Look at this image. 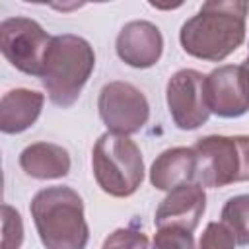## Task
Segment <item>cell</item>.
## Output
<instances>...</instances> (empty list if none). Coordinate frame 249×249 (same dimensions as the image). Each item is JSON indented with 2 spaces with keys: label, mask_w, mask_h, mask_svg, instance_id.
Here are the masks:
<instances>
[{
  "label": "cell",
  "mask_w": 249,
  "mask_h": 249,
  "mask_svg": "<svg viewBox=\"0 0 249 249\" xmlns=\"http://www.w3.org/2000/svg\"><path fill=\"white\" fill-rule=\"evenodd\" d=\"M45 95L33 89L18 88L2 95L0 101V130L4 134H18L27 130L41 115Z\"/></svg>",
  "instance_id": "obj_13"
},
{
  "label": "cell",
  "mask_w": 249,
  "mask_h": 249,
  "mask_svg": "<svg viewBox=\"0 0 249 249\" xmlns=\"http://www.w3.org/2000/svg\"><path fill=\"white\" fill-rule=\"evenodd\" d=\"M29 210L45 249H86L89 228L82 196L74 189H41L33 196Z\"/></svg>",
  "instance_id": "obj_2"
},
{
  "label": "cell",
  "mask_w": 249,
  "mask_h": 249,
  "mask_svg": "<svg viewBox=\"0 0 249 249\" xmlns=\"http://www.w3.org/2000/svg\"><path fill=\"white\" fill-rule=\"evenodd\" d=\"M2 249H19L23 241V224L18 210H14L10 204L2 206Z\"/></svg>",
  "instance_id": "obj_17"
},
{
  "label": "cell",
  "mask_w": 249,
  "mask_h": 249,
  "mask_svg": "<svg viewBox=\"0 0 249 249\" xmlns=\"http://www.w3.org/2000/svg\"><path fill=\"white\" fill-rule=\"evenodd\" d=\"M198 249H235V239L222 222H210L200 235Z\"/></svg>",
  "instance_id": "obj_19"
},
{
  "label": "cell",
  "mask_w": 249,
  "mask_h": 249,
  "mask_svg": "<svg viewBox=\"0 0 249 249\" xmlns=\"http://www.w3.org/2000/svg\"><path fill=\"white\" fill-rule=\"evenodd\" d=\"M222 224L231 231L237 245H249V195L231 196L220 216Z\"/></svg>",
  "instance_id": "obj_15"
},
{
  "label": "cell",
  "mask_w": 249,
  "mask_h": 249,
  "mask_svg": "<svg viewBox=\"0 0 249 249\" xmlns=\"http://www.w3.org/2000/svg\"><path fill=\"white\" fill-rule=\"evenodd\" d=\"M204 88L210 113L235 119L249 111V70L243 64L218 66L206 76Z\"/></svg>",
  "instance_id": "obj_9"
},
{
  "label": "cell",
  "mask_w": 249,
  "mask_h": 249,
  "mask_svg": "<svg viewBox=\"0 0 249 249\" xmlns=\"http://www.w3.org/2000/svg\"><path fill=\"white\" fill-rule=\"evenodd\" d=\"M243 66H245V68H247V70H249V54H247V58H245V60H243Z\"/></svg>",
  "instance_id": "obj_20"
},
{
  "label": "cell",
  "mask_w": 249,
  "mask_h": 249,
  "mask_svg": "<svg viewBox=\"0 0 249 249\" xmlns=\"http://www.w3.org/2000/svg\"><path fill=\"white\" fill-rule=\"evenodd\" d=\"M97 109L103 124L115 134L138 132L150 117V105L146 95L128 82H109L101 88Z\"/></svg>",
  "instance_id": "obj_7"
},
{
  "label": "cell",
  "mask_w": 249,
  "mask_h": 249,
  "mask_svg": "<svg viewBox=\"0 0 249 249\" xmlns=\"http://www.w3.org/2000/svg\"><path fill=\"white\" fill-rule=\"evenodd\" d=\"M47 31L29 18H8L0 23V49L6 60L23 74L41 76L51 45Z\"/></svg>",
  "instance_id": "obj_6"
},
{
  "label": "cell",
  "mask_w": 249,
  "mask_h": 249,
  "mask_svg": "<svg viewBox=\"0 0 249 249\" xmlns=\"http://www.w3.org/2000/svg\"><path fill=\"white\" fill-rule=\"evenodd\" d=\"M196 171V156L193 148L177 146L161 152L150 167V183L158 191H173L193 183Z\"/></svg>",
  "instance_id": "obj_12"
},
{
  "label": "cell",
  "mask_w": 249,
  "mask_h": 249,
  "mask_svg": "<svg viewBox=\"0 0 249 249\" xmlns=\"http://www.w3.org/2000/svg\"><path fill=\"white\" fill-rule=\"evenodd\" d=\"M206 208V195L198 183H187L167 193L160 202L154 224L158 228H183L193 231Z\"/></svg>",
  "instance_id": "obj_11"
},
{
  "label": "cell",
  "mask_w": 249,
  "mask_h": 249,
  "mask_svg": "<svg viewBox=\"0 0 249 249\" xmlns=\"http://www.w3.org/2000/svg\"><path fill=\"white\" fill-rule=\"evenodd\" d=\"M19 167L33 179H60L70 173V156L58 144L35 142L19 154Z\"/></svg>",
  "instance_id": "obj_14"
},
{
  "label": "cell",
  "mask_w": 249,
  "mask_h": 249,
  "mask_svg": "<svg viewBox=\"0 0 249 249\" xmlns=\"http://www.w3.org/2000/svg\"><path fill=\"white\" fill-rule=\"evenodd\" d=\"M93 68L95 53L91 45L84 37L66 33L51 39L39 78L49 99L64 109L76 103Z\"/></svg>",
  "instance_id": "obj_3"
},
{
  "label": "cell",
  "mask_w": 249,
  "mask_h": 249,
  "mask_svg": "<svg viewBox=\"0 0 249 249\" xmlns=\"http://www.w3.org/2000/svg\"><path fill=\"white\" fill-rule=\"evenodd\" d=\"M115 49L124 64L132 68H150L163 53V37L152 21L136 19L128 21L119 31Z\"/></svg>",
  "instance_id": "obj_10"
},
{
  "label": "cell",
  "mask_w": 249,
  "mask_h": 249,
  "mask_svg": "<svg viewBox=\"0 0 249 249\" xmlns=\"http://www.w3.org/2000/svg\"><path fill=\"white\" fill-rule=\"evenodd\" d=\"M101 249H148V237L138 230L119 228L105 237Z\"/></svg>",
  "instance_id": "obj_18"
},
{
  "label": "cell",
  "mask_w": 249,
  "mask_h": 249,
  "mask_svg": "<svg viewBox=\"0 0 249 249\" xmlns=\"http://www.w3.org/2000/svg\"><path fill=\"white\" fill-rule=\"evenodd\" d=\"M91 169L99 189L117 198L134 195L144 179L140 148L128 136L109 130L93 146Z\"/></svg>",
  "instance_id": "obj_4"
},
{
  "label": "cell",
  "mask_w": 249,
  "mask_h": 249,
  "mask_svg": "<svg viewBox=\"0 0 249 249\" xmlns=\"http://www.w3.org/2000/svg\"><path fill=\"white\" fill-rule=\"evenodd\" d=\"M204 84L206 76L191 68L179 70L169 78L165 88V99L169 115L177 128L195 130L208 121L210 109L206 103Z\"/></svg>",
  "instance_id": "obj_8"
},
{
  "label": "cell",
  "mask_w": 249,
  "mask_h": 249,
  "mask_svg": "<svg viewBox=\"0 0 249 249\" xmlns=\"http://www.w3.org/2000/svg\"><path fill=\"white\" fill-rule=\"evenodd\" d=\"M247 14L249 2L243 0L204 2L179 31L183 51L200 60L222 62L245 41Z\"/></svg>",
  "instance_id": "obj_1"
},
{
  "label": "cell",
  "mask_w": 249,
  "mask_h": 249,
  "mask_svg": "<svg viewBox=\"0 0 249 249\" xmlns=\"http://www.w3.org/2000/svg\"><path fill=\"white\" fill-rule=\"evenodd\" d=\"M196 156L195 179L204 189L249 181V136L210 134L193 146Z\"/></svg>",
  "instance_id": "obj_5"
},
{
  "label": "cell",
  "mask_w": 249,
  "mask_h": 249,
  "mask_svg": "<svg viewBox=\"0 0 249 249\" xmlns=\"http://www.w3.org/2000/svg\"><path fill=\"white\" fill-rule=\"evenodd\" d=\"M152 249H196L193 231L183 228H158Z\"/></svg>",
  "instance_id": "obj_16"
}]
</instances>
